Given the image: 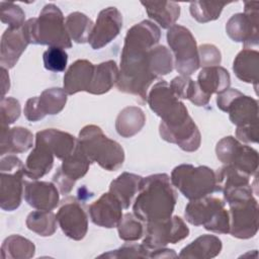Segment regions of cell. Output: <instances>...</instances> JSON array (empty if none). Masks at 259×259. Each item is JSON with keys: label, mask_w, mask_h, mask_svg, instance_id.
I'll return each instance as SVG.
<instances>
[{"label": "cell", "mask_w": 259, "mask_h": 259, "mask_svg": "<svg viewBox=\"0 0 259 259\" xmlns=\"http://www.w3.org/2000/svg\"><path fill=\"white\" fill-rule=\"evenodd\" d=\"M177 195L166 173L143 178L133 205L134 214L144 223L158 222L172 217Z\"/></svg>", "instance_id": "1"}, {"label": "cell", "mask_w": 259, "mask_h": 259, "mask_svg": "<svg viewBox=\"0 0 259 259\" xmlns=\"http://www.w3.org/2000/svg\"><path fill=\"white\" fill-rule=\"evenodd\" d=\"M150 50L123 44L120 55V70L116 87L118 91L135 95L144 103L148 90L157 77L150 71L148 52Z\"/></svg>", "instance_id": "2"}, {"label": "cell", "mask_w": 259, "mask_h": 259, "mask_svg": "<svg viewBox=\"0 0 259 259\" xmlns=\"http://www.w3.org/2000/svg\"><path fill=\"white\" fill-rule=\"evenodd\" d=\"M22 30L29 44L62 49L72 47V39L66 29L63 13L58 6L52 3L44 6L38 17L25 21Z\"/></svg>", "instance_id": "3"}, {"label": "cell", "mask_w": 259, "mask_h": 259, "mask_svg": "<svg viewBox=\"0 0 259 259\" xmlns=\"http://www.w3.org/2000/svg\"><path fill=\"white\" fill-rule=\"evenodd\" d=\"M77 143L91 163H97L104 170H118L124 162L122 147L107 138L97 125H85L79 133Z\"/></svg>", "instance_id": "4"}, {"label": "cell", "mask_w": 259, "mask_h": 259, "mask_svg": "<svg viewBox=\"0 0 259 259\" xmlns=\"http://www.w3.org/2000/svg\"><path fill=\"white\" fill-rule=\"evenodd\" d=\"M170 180L172 185L189 200L199 199L217 191L215 171L207 166L178 165L172 170Z\"/></svg>", "instance_id": "5"}, {"label": "cell", "mask_w": 259, "mask_h": 259, "mask_svg": "<svg viewBox=\"0 0 259 259\" xmlns=\"http://www.w3.org/2000/svg\"><path fill=\"white\" fill-rule=\"evenodd\" d=\"M184 217L189 224L202 226L213 233L228 234L230 230L229 211L225 207V202L217 197L205 196L190 200L185 206Z\"/></svg>", "instance_id": "6"}, {"label": "cell", "mask_w": 259, "mask_h": 259, "mask_svg": "<svg viewBox=\"0 0 259 259\" xmlns=\"http://www.w3.org/2000/svg\"><path fill=\"white\" fill-rule=\"evenodd\" d=\"M147 101L150 108L161 118V122L167 126H179L191 118L184 103L164 80L151 88Z\"/></svg>", "instance_id": "7"}, {"label": "cell", "mask_w": 259, "mask_h": 259, "mask_svg": "<svg viewBox=\"0 0 259 259\" xmlns=\"http://www.w3.org/2000/svg\"><path fill=\"white\" fill-rule=\"evenodd\" d=\"M24 164L14 155H7L0 161V206L12 211L20 203L23 194Z\"/></svg>", "instance_id": "8"}, {"label": "cell", "mask_w": 259, "mask_h": 259, "mask_svg": "<svg viewBox=\"0 0 259 259\" xmlns=\"http://www.w3.org/2000/svg\"><path fill=\"white\" fill-rule=\"evenodd\" d=\"M167 42L174 55V65L180 75L189 76L199 68L196 40L191 31L175 24L167 31Z\"/></svg>", "instance_id": "9"}, {"label": "cell", "mask_w": 259, "mask_h": 259, "mask_svg": "<svg viewBox=\"0 0 259 259\" xmlns=\"http://www.w3.org/2000/svg\"><path fill=\"white\" fill-rule=\"evenodd\" d=\"M218 159L225 165H232L250 177L257 174L258 152L247 145H243L236 138L228 136L219 141L215 147Z\"/></svg>", "instance_id": "10"}, {"label": "cell", "mask_w": 259, "mask_h": 259, "mask_svg": "<svg viewBox=\"0 0 259 259\" xmlns=\"http://www.w3.org/2000/svg\"><path fill=\"white\" fill-rule=\"evenodd\" d=\"M230 206L229 233L238 239L253 238L258 232V202L251 195L228 202Z\"/></svg>", "instance_id": "11"}, {"label": "cell", "mask_w": 259, "mask_h": 259, "mask_svg": "<svg viewBox=\"0 0 259 259\" xmlns=\"http://www.w3.org/2000/svg\"><path fill=\"white\" fill-rule=\"evenodd\" d=\"M217 105L229 113L230 120L237 126L258 123V101L237 89L229 88L218 94Z\"/></svg>", "instance_id": "12"}, {"label": "cell", "mask_w": 259, "mask_h": 259, "mask_svg": "<svg viewBox=\"0 0 259 259\" xmlns=\"http://www.w3.org/2000/svg\"><path fill=\"white\" fill-rule=\"evenodd\" d=\"M259 2H245L244 13H236L231 16L226 24V32L229 37L237 42H243L244 49H252L258 46L259 40Z\"/></svg>", "instance_id": "13"}, {"label": "cell", "mask_w": 259, "mask_h": 259, "mask_svg": "<svg viewBox=\"0 0 259 259\" xmlns=\"http://www.w3.org/2000/svg\"><path fill=\"white\" fill-rule=\"evenodd\" d=\"M188 235L189 229L184 221L174 215L163 221L146 223L142 244L152 251L164 248L168 244H176L187 238Z\"/></svg>", "instance_id": "14"}, {"label": "cell", "mask_w": 259, "mask_h": 259, "mask_svg": "<svg viewBox=\"0 0 259 259\" xmlns=\"http://www.w3.org/2000/svg\"><path fill=\"white\" fill-rule=\"evenodd\" d=\"M90 164L91 161L77 143L74 152L63 160L61 167L53 176V181L61 194H68L73 189L75 182L88 172Z\"/></svg>", "instance_id": "15"}, {"label": "cell", "mask_w": 259, "mask_h": 259, "mask_svg": "<svg viewBox=\"0 0 259 259\" xmlns=\"http://www.w3.org/2000/svg\"><path fill=\"white\" fill-rule=\"evenodd\" d=\"M67 93L62 88L46 89L39 96L29 98L24 106V115L29 121H37L47 115H54L63 110L67 103Z\"/></svg>", "instance_id": "16"}, {"label": "cell", "mask_w": 259, "mask_h": 259, "mask_svg": "<svg viewBox=\"0 0 259 259\" xmlns=\"http://www.w3.org/2000/svg\"><path fill=\"white\" fill-rule=\"evenodd\" d=\"M56 217L60 228L70 239L80 241L86 236L88 218L81 204L74 198L64 200Z\"/></svg>", "instance_id": "17"}, {"label": "cell", "mask_w": 259, "mask_h": 259, "mask_svg": "<svg viewBox=\"0 0 259 259\" xmlns=\"http://www.w3.org/2000/svg\"><path fill=\"white\" fill-rule=\"evenodd\" d=\"M121 27V13L115 7H107L99 12L88 42L93 50H99L113 40Z\"/></svg>", "instance_id": "18"}, {"label": "cell", "mask_w": 259, "mask_h": 259, "mask_svg": "<svg viewBox=\"0 0 259 259\" xmlns=\"http://www.w3.org/2000/svg\"><path fill=\"white\" fill-rule=\"evenodd\" d=\"M159 133L164 141L177 145L185 152H194L200 146L201 136L192 118L175 127L167 126L161 122L159 125Z\"/></svg>", "instance_id": "19"}, {"label": "cell", "mask_w": 259, "mask_h": 259, "mask_svg": "<svg viewBox=\"0 0 259 259\" xmlns=\"http://www.w3.org/2000/svg\"><path fill=\"white\" fill-rule=\"evenodd\" d=\"M89 215L92 223L99 227L115 228L122 218V206L108 191L90 204Z\"/></svg>", "instance_id": "20"}, {"label": "cell", "mask_w": 259, "mask_h": 259, "mask_svg": "<svg viewBox=\"0 0 259 259\" xmlns=\"http://www.w3.org/2000/svg\"><path fill=\"white\" fill-rule=\"evenodd\" d=\"M24 185V199L33 208L52 210L59 204L60 194L55 183L47 181H25Z\"/></svg>", "instance_id": "21"}, {"label": "cell", "mask_w": 259, "mask_h": 259, "mask_svg": "<svg viewBox=\"0 0 259 259\" xmlns=\"http://www.w3.org/2000/svg\"><path fill=\"white\" fill-rule=\"evenodd\" d=\"M29 42L27 41L22 27L7 28L1 37L0 64L5 69L13 68L18 62L21 54L25 51Z\"/></svg>", "instance_id": "22"}, {"label": "cell", "mask_w": 259, "mask_h": 259, "mask_svg": "<svg viewBox=\"0 0 259 259\" xmlns=\"http://www.w3.org/2000/svg\"><path fill=\"white\" fill-rule=\"evenodd\" d=\"M94 67L95 66L87 60L75 61L65 73L64 91L69 95H73L81 91L88 92Z\"/></svg>", "instance_id": "23"}, {"label": "cell", "mask_w": 259, "mask_h": 259, "mask_svg": "<svg viewBox=\"0 0 259 259\" xmlns=\"http://www.w3.org/2000/svg\"><path fill=\"white\" fill-rule=\"evenodd\" d=\"M33 146L32 133L22 126L9 128L1 126L0 136V155L19 154L28 151Z\"/></svg>", "instance_id": "24"}, {"label": "cell", "mask_w": 259, "mask_h": 259, "mask_svg": "<svg viewBox=\"0 0 259 259\" xmlns=\"http://www.w3.org/2000/svg\"><path fill=\"white\" fill-rule=\"evenodd\" d=\"M35 140L45 144L55 157L60 160H64L71 155L77 146V140L74 136L56 128H47L37 132Z\"/></svg>", "instance_id": "25"}, {"label": "cell", "mask_w": 259, "mask_h": 259, "mask_svg": "<svg viewBox=\"0 0 259 259\" xmlns=\"http://www.w3.org/2000/svg\"><path fill=\"white\" fill-rule=\"evenodd\" d=\"M55 155L41 142L35 140V146L27 156L24 164V174L32 180L47 175L53 168Z\"/></svg>", "instance_id": "26"}, {"label": "cell", "mask_w": 259, "mask_h": 259, "mask_svg": "<svg viewBox=\"0 0 259 259\" xmlns=\"http://www.w3.org/2000/svg\"><path fill=\"white\" fill-rule=\"evenodd\" d=\"M196 83L204 94L211 97L212 94H220L230 88L231 77L221 66L205 67L199 72Z\"/></svg>", "instance_id": "27"}, {"label": "cell", "mask_w": 259, "mask_h": 259, "mask_svg": "<svg viewBox=\"0 0 259 259\" xmlns=\"http://www.w3.org/2000/svg\"><path fill=\"white\" fill-rule=\"evenodd\" d=\"M143 177L134 173L123 172L118 175L109 185V192L120 202L122 208L126 209L133 202L135 195L139 192Z\"/></svg>", "instance_id": "28"}, {"label": "cell", "mask_w": 259, "mask_h": 259, "mask_svg": "<svg viewBox=\"0 0 259 259\" xmlns=\"http://www.w3.org/2000/svg\"><path fill=\"white\" fill-rule=\"evenodd\" d=\"M233 71L238 79L254 84L257 88L259 76V53L256 50L244 49L235 58Z\"/></svg>", "instance_id": "29"}, {"label": "cell", "mask_w": 259, "mask_h": 259, "mask_svg": "<svg viewBox=\"0 0 259 259\" xmlns=\"http://www.w3.org/2000/svg\"><path fill=\"white\" fill-rule=\"evenodd\" d=\"M223 248L222 241L213 235H202L184 247L178 257L210 259L218 256Z\"/></svg>", "instance_id": "30"}, {"label": "cell", "mask_w": 259, "mask_h": 259, "mask_svg": "<svg viewBox=\"0 0 259 259\" xmlns=\"http://www.w3.org/2000/svg\"><path fill=\"white\" fill-rule=\"evenodd\" d=\"M119 70L114 61L102 62L94 67L88 93L100 95L108 92L118 80Z\"/></svg>", "instance_id": "31"}, {"label": "cell", "mask_w": 259, "mask_h": 259, "mask_svg": "<svg viewBox=\"0 0 259 259\" xmlns=\"http://www.w3.org/2000/svg\"><path fill=\"white\" fill-rule=\"evenodd\" d=\"M150 18L154 19L162 28H170L180 15V6L172 1H146L141 2Z\"/></svg>", "instance_id": "32"}, {"label": "cell", "mask_w": 259, "mask_h": 259, "mask_svg": "<svg viewBox=\"0 0 259 259\" xmlns=\"http://www.w3.org/2000/svg\"><path fill=\"white\" fill-rule=\"evenodd\" d=\"M169 86L179 99H188L196 106H204L210 99L201 91L196 81H193L189 76H177L172 79Z\"/></svg>", "instance_id": "33"}, {"label": "cell", "mask_w": 259, "mask_h": 259, "mask_svg": "<svg viewBox=\"0 0 259 259\" xmlns=\"http://www.w3.org/2000/svg\"><path fill=\"white\" fill-rule=\"evenodd\" d=\"M146 123V115L138 106L124 107L117 115L115 130L122 138H131L137 135Z\"/></svg>", "instance_id": "34"}, {"label": "cell", "mask_w": 259, "mask_h": 259, "mask_svg": "<svg viewBox=\"0 0 259 259\" xmlns=\"http://www.w3.org/2000/svg\"><path fill=\"white\" fill-rule=\"evenodd\" d=\"M34 253V244L19 235L7 237L1 246V256L3 259H28L33 257Z\"/></svg>", "instance_id": "35"}, {"label": "cell", "mask_w": 259, "mask_h": 259, "mask_svg": "<svg viewBox=\"0 0 259 259\" xmlns=\"http://www.w3.org/2000/svg\"><path fill=\"white\" fill-rule=\"evenodd\" d=\"M65 25L70 38L77 44L87 42L94 26L92 20L81 12L70 13L66 18Z\"/></svg>", "instance_id": "36"}, {"label": "cell", "mask_w": 259, "mask_h": 259, "mask_svg": "<svg viewBox=\"0 0 259 259\" xmlns=\"http://www.w3.org/2000/svg\"><path fill=\"white\" fill-rule=\"evenodd\" d=\"M57 222V217L52 210L37 209L27 215L25 224L33 233L41 237H49L56 232Z\"/></svg>", "instance_id": "37"}, {"label": "cell", "mask_w": 259, "mask_h": 259, "mask_svg": "<svg viewBox=\"0 0 259 259\" xmlns=\"http://www.w3.org/2000/svg\"><path fill=\"white\" fill-rule=\"evenodd\" d=\"M215 178L217 191L221 192L250 184V176L232 165H225L215 171Z\"/></svg>", "instance_id": "38"}, {"label": "cell", "mask_w": 259, "mask_h": 259, "mask_svg": "<svg viewBox=\"0 0 259 259\" xmlns=\"http://www.w3.org/2000/svg\"><path fill=\"white\" fill-rule=\"evenodd\" d=\"M148 64L150 71L158 78L172 72L173 56L166 47L157 46L148 52Z\"/></svg>", "instance_id": "39"}, {"label": "cell", "mask_w": 259, "mask_h": 259, "mask_svg": "<svg viewBox=\"0 0 259 259\" xmlns=\"http://www.w3.org/2000/svg\"><path fill=\"white\" fill-rule=\"evenodd\" d=\"M226 3L210 1H193L190 3L191 16L200 23L209 22L220 17Z\"/></svg>", "instance_id": "40"}, {"label": "cell", "mask_w": 259, "mask_h": 259, "mask_svg": "<svg viewBox=\"0 0 259 259\" xmlns=\"http://www.w3.org/2000/svg\"><path fill=\"white\" fill-rule=\"evenodd\" d=\"M118 237L126 242H134L140 240L144 236V225L134 213H125L122 215L117 225Z\"/></svg>", "instance_id": "41"}, {"label": "cell", "mask_w": 259, "mask_h": 259, "mask_svg": "<svg viewBox=\"0 0 259 259\" xmlns=\"http://www.w3.org/2000/svg\"><path fill=\"white\" fill-rule=\"evenodd\" d=\"M0 18L9 28H20L25 23L24 11L12 2H0Z\"/></svg>", "instance_id": "42"}, {"label": "cell", "mask_w": 259, "mask_h": 259, "mask_svg": "<svg viewBox=\"0 0 259 259\" xmlns=\"http://www.w3.org/2000/svg\"><path fill=\"white\" fill-rule=\"evenodd\" d=\"M45 68L52 72L65 71L68 63V54L65 50L58 47H49L42 54Z\"/></svg>", "instance_id": "43"}, {"label": "cell", "mask_w": 259, "mask_h": 259, "mask_svg": "<svg viewBox=\"0 0 259 259\" xmlns=\"http://www.w3.org/2000/svg\"><path fill=\"white\" fill-rule=\"evenodd\" d=\"M151 251L143 244H125L120 248L100 255L105 258H150Z\"/></svg>", "instance_id": "44"}, {"label": "cell", "mask_w": 259, "mask_h": 259, "mask_svg": "<svg viewBox=\"0 0 259 259\" xmlns=\"http://www.w3.org/2000/svg\"><path fill=\"white\" fill-rule=\"evenodd\" d=\"M20 103L13 97H3L0 103L1 126H8L20 116Z\"/></svg>", "instance_id": "45"}, {"label": "cell", "mask_w": 259, "mask_h": 259, "mask_svg": "<svg viewBox=\"0 0 259 259\" xmlns=\"http://www.w3.org/2000/svg\"><path fill=\"white\" fill-rule=\"evenodd\" d=\"M199 67H214L219 66L222 62V55L220 50L210 44H204L198 48Z\"/></svg>", "instance_id": "46"}, {"label": "cell", "mask_w": 259, "mask_h": 259, "mask_svg": "<svg viewBox=\"0 0 259 259\" xmlns=\"http://www.w3.org/2000/svg\"><path fill=\"white\" fill-rule=\"evenodd\" d=\"M258 123L237 126L236 130V138L238 141L251 144L258 143Z\"/></svg>", "instance_id": "47"}, {"label": "cell", "mask_w": 259, "mask_h": 259, "mask_svg": "<svg viewBox=\"0 0 259 259\" xmlns=\"http://www.w3.org/2000/svg\"><path fill=\"white\" fill-rule=\"evenodd\" d=\"M178 255L172 249L159 248L151 251L150 258H176Z\"/></svg>", "instance_id": "48"}, {"label": "cell", "mask_w": 259, "mask_h": 259, "mask_svg": "<svg viewBox=\"0 0 259 259\" xmlns=\"http://www.w3.org/2000/svg\"><path fill=\"white\" fill-rule=\"evenodd\" d=\"M7 69L1 67V72H2V98L5 97V93L9 90V76L7 75Z\"/></svg>", "instance_id": "49"}]
</instances>
